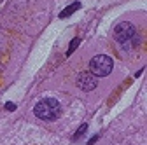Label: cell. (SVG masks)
<instances>
[{
	"instance_id": "cell-1",
	"label": "cell",
	"mask_w": 147,
	"mask_h": 145,
	"mask_svg": "<svg viewBox=\"0 0 147 145\" xmlns=\"http://www.w3.org/2000/svg\"><path fill=\"white\" fill-rule=\"evenodd\" d=\"M33 114L42 121H56L61 115V105L54 98H44L33 107Z\"/></svg>"
},
{
	"instance_id": "cell-2",
	"label": "cell",
	"mask_w": 147,
	"mask_h": 145,
	"mask_svg": "<svg viewBox=\"0 0 147 145\" xmlns=\"http://www.w3.org/2000/svg\"><path fill=\"white\" fill-rule=\"evenodd\" d=\"M114 61L110 56L107 54H98V56H93L89 61V72L93 74L95 77H105L112 72Z\"/></svg>"
},
{
	"instance_id": "cell-3",
	"label": "cell",
	"mask_w": 147,
	"mask_h": 145,
	"mask_svg": "<svg viewBox=\"0 0 147 145\" xmlns=\"http://www.w3.org/2000/svg\"><path fill=\"white\" fill-rule=\"evenodd\" d=\"M135 35H137V30H135V26H133L130 21H123V23H119V25L114 28V39H116L119 44L130 42Z\"/></svg>"
},
{
	"instance_id": "cell-4",
	"label": "cell",
	"mask_w": 147,
	"mask_h": 145,
	"mask_svg": "<svg viewBox=\"0 0 147 145\" xmlns=\"http://www.w3.org/2000/svg\"><path fill=\"white\" fill-rule=\"evenodd\" d=\"M76 84H77L79 89H82V91H93L96 87V84H98V79L91 74V72H82V74H79Z\"/></svg>"
},
{
	"instance_id": "cell-5",
	"label": "cell",
	"mask_w": 147,
	"mask_h": 145,
	"mask_svg": "<svg viewBox=\"0 0 147 145\" xmlns=\"http://www.w3.org/2000/svg\"><path fill=\"white\" fill-rule=\"evenodd\" d=\"M81 7V4L79 2H76V4H72V7H67L65 11H61L60 12V17H67V16H70V14H74V12H76L77 9Z\"/></svg>"
},
{
	"instance_id": "cell-6",
	"label": "cell",
	"mask_w": 147,
	"mask_h": 145,
	"mask_svg": "<svg viewBox=\"0 0 147 145\" xmlns=\"http://www.w3.org/2000/svg\"><path fill=\"white\" fill-rule=\"evenodd\" d=\"M79 44H81V39H79V37H76V39L70 42V47H68V51H67V56H70V54L76 51V47H77Z\"/></svg>"
},
{
	"instance_id": "cell-7",
	"label": "cell",
	"mask_w": 147,
	"mask_h": 145,
	"mask_svg": "<svg viewBox=\"0 0 147 145\" xmlns=\"http://www.w3.org/2000/svg\"><path fill=\"white\" fill-rule=\"evenodd\" d=\"M86 130H88V124H81V126H79V130H77V133L74 135L72 138H74V140H79V138L86 133Z\"/></svg>"
},
{
	"instance_id": "cell-8",
	"label": "cell",
	"mask_w": 147,
	"mask_h": 145,
	"mask_svg": "<svg viewBox=\"0 0 147 145\" xmlns=\"http://www.w3.org/2000/svg\"><path fill=\"white\" fill-rule=\"evenodd\" d=\"M5 110H9V112L16 110V105H14V103H7V105H5Z\"/></svg>"
},
{
	"instance_id": "cell-9",
	"label": "cell",
	"mask_w": 147,
	"mask_h": 145,
	"mask_svg": "<svg viewBox=\"0 0 147 145\" xmlns=\"http://www.w3.org/2000/svg\"><path fill=\"white\" fill-rule=\"evenodd\" d=\"M96 140H98V135H95V136H93V138H91V140H89V142H88V145H93V143H95V142H96Z\"/></svg>"
}]
</instances>
